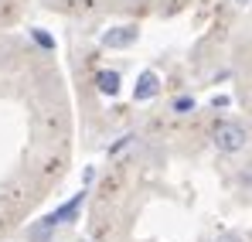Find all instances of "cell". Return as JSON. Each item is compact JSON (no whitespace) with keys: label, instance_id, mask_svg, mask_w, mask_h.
Masks as SVG:
<instances>
[{"label":"cell","instance_id":"6da1fadb","mask_svg":"<svg viewBox=\"0 0 252 242\" xmlns=\"http://www.w3.org/2000/svg\"><path fill=\"white\" fill-rule=\"evenodd\" d=\"M211 143H215V150L218 154H242L246 147H249V130L242 126V123H218V130H215V137H211Z\"/></svg>","mask_w":252,"mask_h":242},{"label":"cell","instance_id":"7a4b0ae2","mask_svg":"<svg viewBox=\"0 0 252 242\" xmlns=\"http://www.w3.org/2000/svg\"><path fill=\"white\" fill-rule=\"evenodd\" d=\"M99 41H102V48L123 51V48H133V44L140 41V28H136V24H120V28H109Z\"/></svg>","mask_w":252,"mask_h":242},{"label":"cell","instance_id":"3957f363","mask_svg":"<svg viewBox=\"0 0 252 242\" xmlns=\"http://www.w3.org/2000/svg\"><path fill=\"white\" fill-rule=\"evenodd\" d=\"M157 92H160V75H157L154 69L140 72V79H136V85H133V99H136V103H150Z\"/></svg>","mask_w":252,"mask_h":242},{"label":"cell","instance_id":"277c9868","mask_svg":"<svg viewBox=\"0 0 252 242\" xmlns=\"http://www.w3.org/2000/svg\"><path fill=\"white\" fill-rule=\"evenodd\" d=\"M82 202H85V191H79L72 202H65L58 211H51V218L58 222V225H68V222H75V215H79V208H82Z\"/></svg>","mask_w":252,"mask_h":242},{"label":"cell","instance_id":"5b68a950","mask_svg":"<svg viewBox=\"0 0 252 242\" xmlns=\"http://www.w3.org/2000/svg\"><path fill=\"white\" fill-rule=\"evenodd\" d=\"M120 85H123V79H120V72H99L95 75V89L102 92V96H120Z\"/></svg>","mask_w":252,"mask_h":242},{"label":"cell","instance_id":"8992f818","mask_svg":"<svg viewBox=\"0 0 252 242\" xmlns=\"http://www.w3.org/2000/svg\"><path fill=\"white\" fill-rule=\"evenodd\" d=\"M170 109H174L177 116H188V113H194V99H191V96H177V99L170 103Z\"/></svg>","mask_w":252,"mask_h":242},{"label":"cell","instance_id":"52a82bcc","mask_svg":"<svg viewBox=\"0 0 252 242\" xmlns=\"http://www.w3.org/2000/svg\"><path fill=\"white\" fill-rule=\"evenodd\" d=\"M31 38L38 41L41 48H48V51H55V38H51V35H44V28H31Z\"/></svg>","mask_w":252,"mask_h":242},{"label":"cell","instance_id":"ba28073f","mask_svg":"<svg viewBox=\"0 0 252 242\" xmlns=\"http://www.w3.org/2000/svg\"><path fill=\"white\" fill-rule=\"evenodd\" d=\"M215 242H246V239H242L239 232H218V236H215Z\"/></svg>","mask_w":252,"mask_h":242},{"label":"cell","instance_id":"9c48e42d","mask_svg":"<svg viewBox=\"0 0 252 242\" xmlns=\"http://www.w3.org/2000/svg\"><path fill=\"white\" fill-rule=\"evenodd\" d=\"M235 3H249V0H235Z\"/></svg>","mask_w":252,"mask_h":242}]
</instances>
